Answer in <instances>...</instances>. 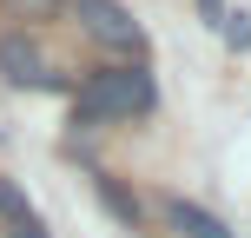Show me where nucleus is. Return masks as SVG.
I'll list each match as a JSON object with an SVG mask.
<instances>
[{
    "label": "nucleus",
    "mask_w": 251,
    "mask_h": 238,
    "mask_svg": "<svg viewBox=\"0 0 251 238\" xmlns=\"http://www.w3.org/2000/svg\"><path fill=\"white\" fill-rule=\"evenodd\" d=\"M73 113L86 119V126L152 113V73H139V66H106V73H93L86 86L73 93Z\"/></svg>",
    "instance_id": "1"
},
{
    "label": "nucleus",
    "mask_w": 251,
    "mask_h": 238,
    "mask_svg": "<svg viewBox=\"0 0 251 238\" xmlns=\"http://www.w3.org/2000/svg\"><path fill=\"white\" fill-rule=\"evenodd\" d=\"M0 218L7 225H40V212H33V199H26L13 179H0Z\"/></svg>",
    "instance_id": "5"
},
{
    "label": "nucleus",
    "mask_w": 251,
    "mask_h": 238,
    "mask_svg": "<svg viewBox=\"0 0 251 238\" xmlns=\"http://www.w3.org/2000/svg\"><path fill=\"white\" fill-rule=\"evenodd\" d=\"M199 13H205V20H218V13H225V0H199Z\"/></svg>",
    "instance_id": "8"
},
{
    "label": "nucleus",
    "mask_w": 251,
    "mask_h": 238,
    "mask_svg": "<svg viewBox=\"0 0 251 238\" xmlns=\"http://www.w3.org/2000/svg\"><path fill=\"white\" fill-rule=\"evenodd\" d=\"M13 13H20V20H53V13L66 7V0H7Z\"/></svg>",
    "instance_id": "7"
},
{
    "label": "nucleus",
    "mask_w": 251,
    "mask_h": 238,
    "mask_svg": "<svg viewBox=\"0 0 251 238\" xmlns=\"http://www.w3.org/2000/svg\"><path fill=\"white\" fill-rule=\"evenodd\" d=\"M218 26H225V40H231L238 53L251 47V13H245V7H238V13H218Z\"/></svg>",
    "instance_id": "6"
},
{
    "label": "nucleus",
    "mask_w": 251,
    "mask_h": 238,
    "mask_svg": "<svg viewBox=\"0 0 251 238\" xmlns=\"http://www.w3.org/2000/svg\"><path fill=\"white\" fill-rule=\"evenodd\" d=\"M0 73H7L13 86H60L53 66H47V53H40L26 33H7V40H0Z\"/></svg>",
    "instance_id": "3"
},
{
    "label": "nucleus",
    "mask_w": 251,
    "mask_h": 238,
    "mask_svg": "<svg viewBox=\"0 0 251 238\" xmlns=\"http://www.w3.org/2000/svg\"><path fill=\"white\" fill-rule=\"evenodd\" d=\"M7 238H47V232H40V225H13Z\"/></svg>",
    "instance_id": "9"
},
{
    "label": "nucleus",
    "mask_w": 251,
    "mask_h": 238,
    "mask_svg": "<svg viewBox=\"0 0 251 238\" xmlns=\"http://www.w3.org/2000/svg\"><path fill=\"white\" fill-rule=\"evenodd\" d=\"M172 232H178V238H231L212 212H205V205H185V199L172 205Z\"/></svg>",
    "instance_id": "4"
},
{
    "label": "nucleus",
    "mask_w": 251,
    "mask_h": 238,
    "mask_svg": "<svg viewBox=\"0 0 251 238\" xmlns=\"http://www.w3.org/2000/svg\"><path fill=\"white\" fill-rule=\"evenodd\" d=\"M66 7H73L79 26H86L100 47H113V53H132L139 40H146V33H139V20L119 7V0H66Z\"/></svg>",
    "instance_id": "2"
}]
</instances>
